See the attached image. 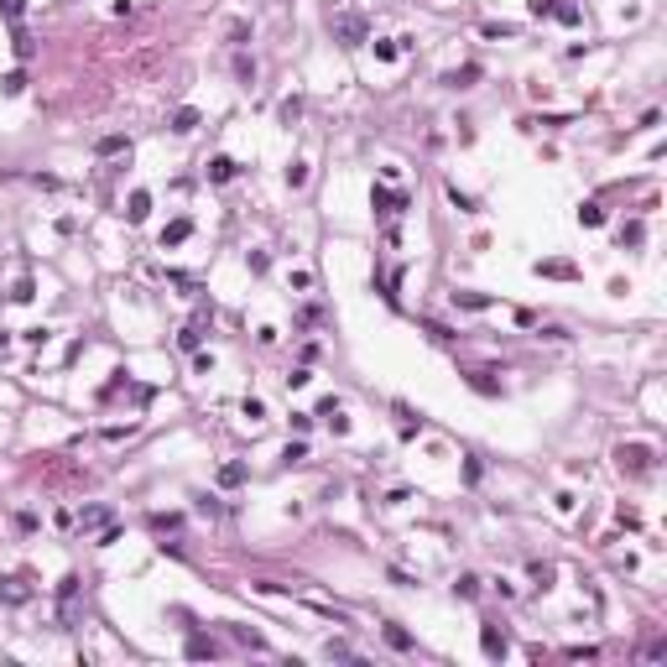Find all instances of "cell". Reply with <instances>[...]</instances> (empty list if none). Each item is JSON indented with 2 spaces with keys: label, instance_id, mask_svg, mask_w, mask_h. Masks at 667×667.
I'll return each instance as SVG.
<instances>
[{
  "label": "cell",
  "instance_id": "obj_42",
  "mask_svg": "<svg viewBox=\"0 0 667 667\" xmlns=\"http://www.w3.org/2000/svg\"><path fill=\"white\" fill-rule=\"evenodd\" d=\"M246 417L261 422V417H266V401H261V397H246Z\"/></svg>",
  "mask_w": 667,
  "mask_h": 667
},
{
  "label": "cell",
  "instance_id": "obj_40",
  "mask_svg": "<svg viewBox=\"0 0 667 667\" xmlns=\"http://www.w3.org/2000/svg\"><path fill=\"white\" fill-rule=\"evenodd\" d=\"M281 459H287V464H297V459H308V444H303V438H297V444H287V448H281Z\"/></svg>",
  "mask_w": 667,
  "mask_h": 667
},
{
  "label": "cell",
  "instance_id": "obj_12",
  "mask_svg": "<svg viewBox=\"0 0 667 667\" xmlns=\"http://www.w3.org/2000/svg\"><path fill=\"white\" fill-rule=\"evenodd\" d=\"M475 79H480V63H464V68H454V73H448V89H469V83H475Z\"/></svg>",
  "mask_w": 667,
  "mask_h": 667
},
{
  "label": "cell",
  "instance_id": "obj_3",
  "mask_svg": "<svg viewBox=\"0 0 667 667\" xmlns=\"http://www.w3.org/2000/svg\"><path fill=\"white\" fill-rule=\"evenodd\" d=\"M328 32L339 37L344 47H360L365 42V16H350V11H344V16H328Z\"/></svg>",
  "mask_w": 667,
  "mask_h": 667
},
{
  "label": "cell",
  "instance_id": "obj_29",
  "mask_svg": "<svg viewBox=\"0 0 667 667\" xmlns=\"http://www.w3.org/2000/svg\"><path fill=\"white\" fill-rule=\"evenodd\" d=\"M297 115H303V99H297V94H287V99H281V126H292Z\"/></svg>",
  "mask_w": 667,
  "mask_h": 667
},
{
  "label": "cell",
  "instance_id": "obj_17",
  "mask_svg": "<svg viewBox=\"0 0 667 667\" xmlns=\"http://www.w3.org/2000/svg\"><path fill=\"white\" fill-rule=\"evenodd\" d=\"M11 52H16V58H21V63H32V52H37V42H32V37L21 32V26H16V32H11Z\"/></svg>",
  "mask_w": 667,
  "mask_h": 667
},
{
  "label": "cell",
  "instance_id": "obj_39",
  "mask_svg": "<svg viewBox=\"0 0 667 667\" xmlns=\"http://www.w3.org/2000/svg\"><path fill=\"white\" fill-rule=\"evenodd\" d=\"M230 631H235V641H246V646H256V652H261V646H266V641H261V636H256V631H246V626H230Z\"/></svg>",
  "mask_w": 667,
  "mask_h": 667
},
{
  "label": "cell",
  "instance_id": "obj_6",
  "mask_svg": "<svg viewBox=\"0 0 667 667\" xmlns=\"http://www.w3.org/2000/svg\"><path fill=\"white\" fill-rule=\"evenodd\" d=\"M532 271H537V277H558V281H574V277H579L574 261H537Z\"/></svg>",
  "mask_w": 667,
  "mask_h": 667
},
{
  "label": "cell",
  "instance_id": "obj_28",
  "mask_svg": "<svg viewBox=\"0 0 667 667\" xmlns=\"http://www.w3.org/2000/svg\"><path fill=\"white\" fill-rule=\"evenodd\" d=\"M183 527V516H172V511H157L152 516V532H177Z\"/></svg>",
  "mask_w": 667,
  "mask_h": 667
},
{
  "label": "cell",
  "instance_id": "obj_35",
  "mask_svg": "<svg viewBox=\"0 0 667 667\" xmlns=\"http://www.w3.org/2000/svg\"><path fill=\"white\" fill-rule=\"evenodd\" d=\"M230 42L246 47V42H250V21H230Z\"/></svg>",
  "mask_w": 667,
  "mask_h": 667
},
{
  "label": "cell",
  "instance_id": "obj_44",
  "mask_svg": "<svg viewBox=\"0 0 667 667\" xmlns=\"http://www.w3.org/2000/svg\"><path fill=\"white\" fill-rule=\"evenodd\" d=\"M532 579H537V584L548 589V584H552V563H532Z\"/></svg>",
  "mask_w": 667,
  "mask_h": 667
},
{
  "label": "cell",
  "instance_id": "obj_22",
  "mask_svg": "<svg viewBox=\"0 0 667 667\" xmlns=\"http://www.w3.org/2000/svg\"><path fill=\"white\" fill-rule=\"evenodd\" d=\"M235 79H240V83H256V58L235 52Z\"/></svg>",
  "mask_w": 667,
  "mask_h": 667
},
{
  "label": "cell",
  "instance_id": "obj_11",
  "mask_svg": "<svg viewBox=\"0 0 667 667\" xmlns=\"http://www.w3.org/2000/svg\"><path fill=\"white\" fill-rule=\"evenodd\" d=\"M177 350H183V355H199V350H203V328H199V323H188L183 334H177Z\"/></svg>",
  "mask_w": 667,
  "mask_h": 667
},
{
  "label": "cell",
  "instance_id": "obj_34",
  "mask_svg": "<svg viewBox=\"0 0 667 667\" xmlns=\"http://www.w3.org/2000/svg\"><path fill=\"white\" fill-rule=\"evenodd\" d=\"M563 657H568V662H595V657H599V646H568Z\"/></svg>",
  "mask_w": 667,
  "mask_h": 667
},
{
  "label": "cell",
  "instance_id": "obj_9",
  "mask_svg": "<svg viewBox=\"0 0 667 667\" xmlns=\"http://www.w3.org/2000/svg\"><path fill=\"white\" fill-rule=\"evenodd\" d=\"M203 172H209V183H230V177L240 172V167H235L230 157H209V167H203Z\"/></svg>",
  "mask_w": 667,
  "mask_h": 667
},
{
  "label": "cell",
  "instance_id": "obj_24",
  "mask_svg": "<svg viewBox=\"0 0 667 667\" xmlns=\"http://www.w3.org/2000/svg\"><path fill=\"white\" fill-rule=\"evenodd\" d=\"M448 203H454L459 214H475V209H480V203L469 199V193H459V183H448Z\"/></svg>",
  "mask_w": 667,
  "mask_h": 667
},
{
  "label": "cell",
  "instance_id": "obj_38",
  "mask_svg": "<svg viewBox=\"0 0 667 667\" xmlns=\"http://www.w3.org/2000/svg\"><path fill=\"white\" fill-rule=\"evenodd\" d=\"M308 381H313V370H308V365H297V370H292V375H287V386H292V391H303V386H308Z\"/></svg>",
  "mask_w": 667,
  "mask_h": 667
},
{
  "label": "cell",
  "instance_id": "obj_23",
  "mask_svg": "<svg viewBox=\"0 0 667 667\" xmlns=\"http://www.w3.org/2000/svg\"><path fill=\"white\" fill-rule=\"evenodd\" d=\"M552 16H558L563 26H579V21H584V11H579V6H568V0H558V6H552Z\"/></svg>",
  "mask_w": 667,
  "mask_h": 667
},
{
  "label": "cell",
  "instance_id": "obj_14",
  "mask_svg": "<svg viewBox=\"0 0 667 667\" xmlns=\"http://www.w3.org/2000/svg\"><path fill=\"white\" fill-rule=\"evenodd\" d=\"M381 636H386V646H391V652H412V646H417V641H412V631H401V626H386Z\"/></svg>",
  "mask_w": 667,
  "mask_h": 667
},
{
  "label": "cell",
  "instance_id": "obj_15",
  "mask_svg": "<svg viewBox=\"0 0 667 667\" xmlns=\"http://www.w3.org/2000/svg\"><path fill=\"white\" fill-rule=\"evenodd\" d=\"M469 386L480 397H501V381H490V370H469Z\"/></svg>",
  "mask_w": 667,
  "mask_h": 667
},
{
  "label": "cell",
  "instance_id": "obj_37",
  "mask_svg": "<svg viewBox=\"0 0 667 667\" xmlns=\"http://www.w3.org/2000/svg\"><path fill=\"white\" fill-rule=\"evenodd\" d=\"M32 292H37V287H32V281L21 277V281H16V287H11V303H32Z\"/></svg>",
  "mask_w": 667,
  "mask_h": 667
},
{
  "label": "cell",
  "instance_id": "obj_4",
  "mask_svg": "<svg viewBox=\"0 0 667 667\" xmlns=\"http://www.w3.org/2000/svg\"><path fill=\"white\" fill-rule=\"evenodd\" d=\"M58 621H63V626L79 621V579H73V574L58 584Z\"/></svg>",
  "mask_w": 667,
  "mask_h": 667
},
{
  "label": "cell",
  "instance_id": "obj_13",
  "mask_svg": "<svg viewBox=\"0 0 667 667\" xmlns=\"http://www.w3.org/2000/svg\"><path fill=\"white\" fill-rule=\"evenodd\" d=\"M167 126H172V130H177V136H188V130L199 126V110H193V105H183V110H172V120H167Z\"/></svg>",
  "mask_w": 667,
  "mask_h": 667
},
{
  "label": "cell",
  "instance_id": "obj_16",
  "mask_svg": "<svg viewBox=\"0 0 667 667\" xmlns=\"http://www.w3.org/2000/svg\"><path fill=\"white\" fill-rule=\"evenodd\" d=\"M183 652H188V657H219V641H209V636H188Z\"/></svg>",
  "mask_w": 667,
  "mask_h": 667
},
{
  "label": "cell",
  "instance_id": "obj_1",
  "mask_svg": "<svg viewBox=\"0 0 667 667\" xmlns=\"http://www.w3.org/2000/svg\"><path fill=\"white\" fill-rule=\"evenodd\" d=\"M370 209L386 219V240H397V219L412 209V199H407V193H391L386 183H375V188H370Z\"/></svg>",
  "mask_w": 667,
  "mask_h": 667
},
{
  "label": "cell",
  "instance_id": "obj_7",
  "mask_svg": "<svg viewBox=\"0 0 667 667\" xmlns=\"http://www.w3.org/2000/svg\"><path fill=\"white\" fill-rule=\"evenodd\" d=\"M146 214H152V193H146V188H136V193H130V203H126V219L141 224Z\"/></svg>",
  "mask_w": 667,
  "mask_h": 667
},
{
  "label": "cell",
  "instance_id": "obj_33",
  "mask_svg": "<svg viewBox=\"0 0 667 667\" xmlns=\"http://www.w3.org/2000/svg\"><path fill=\"white\" fill-rule=\"evenodd\" d=\"M422 328H428V334H433V339H438V344H454V339H459L454 328H444V323H433V318H428V323H422Z\"/></svg>",
  "mask_w": 667,
  "mask_h": 667
},
{
  "label": "cell",
  "instance_id": "obj_18",
  "mask_svg": "<svg viewBox=\"0 0 667 667\" xmlns=\"http://www.w3.org/2000/svg\"><path fill=\"white\" fill-rule=\"evenodd\" d=\"M21 89H26V68H11L6 79H0V94H6V99H16Z\"/></svg>",
  "mask_w": 667,
  "mask_h": 667
},
{
  "label": "cell",
  "instance_id": "obj_36",
  "mask_svg": "<svg viewBox=\"0 0 667 667\" xmlns=\"http://www.w3.org/2000/svg\"><path fill=\"white\" fill-rule=\"evenodd\" d=\"M308 183V162H292L287 167V188H303Z\"/></svg>",
  "mask_w": 667,
  "mask_h": 667
},
{
  "label": "cell",
  "instance_id": "obj_26",
  "mask_svg": "<svg viewBox=\"0 0 667 667\" xmlns=\"http://www.w3.org/2000/svg\"><path fill=\"white\" fill-rule=\"evenodd\" d=\"M454 595L459 599H475V595H480V579H475V574H459L454 579Z\"/></svg>",
  "mask_w": 667,
  "mask_h": 667
},
{
  "label": "cell",
  "instance_id": "obj_32",
  "mask_svg": "<svg viewBox=\"0 0 667 667\" xmlns=\"http://www.w3.org/2000/svg\"><path fill=\"white\" fill-rule=\"evenodd\" d=\"M21 11H26V0H0V16H6V21H21Z\"/></svg>",
  "mask_w": 667,
  "mask_h": 667
},
{
  "label": "cell",
  "instance_id": "obj_45",
  "mask_svg": "<svg viewBox=\"0 0 667 667\" xmlns=\"http://www.w3.org/2000/svg\"><path fill=\"white\" fill-rule=\"evenodd\" d=\"M552 6H558V0H527V11L537 16V21H542V16H552Z\"/></svg>",
  "mask_w": 667,
  "mask_h": 667
},
{
  "label": "cell",
  "instance_id": "obj_8",
  "mask_svg": "<svg viewBox=\"0 0 667 667\" xmlns=\"http://www.w3.org/2000/svg\"><path fill=\"white\" fill-rule=\"evenodd\" d=\"M0 599H6V605H26V599H32V589H26L21 579H0Z\"/></svg>",
  "mask_w": 667,
  "mask_h": 667
},
{
  "label": "cell",
  "instance_id": "obj_20",
  "mask_svg": "<svg viewBox=\"0 0 667 667\" xmlns=\"http://www.w3.org/2000/svg\"><path fill=\"white\" fill-rule=\"evenodd\" d=\"M94 152H99V157H115V152H130V141L126 136H99V141H94Z\"/></svg>",
  "mask_w": 667,
  "mask_h": 667
},
{
  "label": "cell",
  "instance_id": "obj_27",
  "mask_svg": "<svg viewBox=\"0 0 667 667\" xmlns=\"http://www.w3.org/2000/svg\"><path fill=\"white\" fill-rule=\"evenodd\" d=\"M105 521H110L105 506H89V511H79V527H105Z\"/></svg>",
  "mask_w": 667,
  "mask_h": 667
},
{
  "label": "cell",
  "instance_id": "obj_2",
  "mask_svg": "<svg viewBox=\"0 0 667 667\" xmlns=\"http://www.w3.org/2000/svg\"><path fill=\"white\" fill-rule=\"evenodd\" d=\"M652 448L646 444H621L615 448V464H621V475H646V469H652Z\"/></svg>",
  "mask_w": 667,
  "mask_h": 667
},
{
  "label": "cell",
  "instance_id": "obj_41",
  "mask_svg": "<svg viewBox=\"0 0 667 667\" xmlns=\"http://www.w3.org/2000/svg\"><path fill=\"white\" fill-rule=\"evenodd\" d=\"M323 657H328V662H334V657H355V646H350V641H328Z\"/></svg>",
  "mask_w": 667,
  "mask_h": 667
},
{
  "label": "cell",
  "instance_id": "obj_43",
  "mask_svg": "<svg viewBox=\"0 0 667 667\" xmlns=\"http://www.w3.org/2000/svg\"><path fill=\"white\" fill-rule=\"evenodd\" d=\"M397 52H401L397 42H375V58H381V63H397Z\"/></svg>",
  "mask_w": 667,
  "mask_h": 667
},
{
  "label": "cell",
  "instance_id": "obj_30",
  "mask_svg": "<svg viewBox=\"0 0 667 667\" xmlns=\"http://www.w3.org/2000/svg\"><path fill=\"white\" fill-rule=\"evenodd\" d=\"M480 32L490 37V42H506V37H516V26H506V21H485Z\"/></svg>",
  "mask_w": 667,
  "mask_h": 667
},
{
  "label": "cell",
  "instance_id": "obj_31",
  "mask_svg": "<svg viewBox=\"0 0 667 667\" xmlns=\"http://www.w3.org/2000/svg\"><path fill=\"white\" fill-rule=\"evenodd\" d=\"M579 224H589V230L605 224V209H599V203H584V209H579Z\"/></svg>",
  "mask_w": 667,
  "mask_h": 667
},
{
  "label": "cell",
  "instance_id": "obj_10",
  "mask_svg": "<svg viewBox=\"0 0 667 667\" xmlns=\"http://www.w3.org/2000/svg\"><path fill=\"white\" fill-rule=\"evenodd\" d=\"M188 235H193V219H172V224L162 230V250H167V246H183Z\"/></svg>",
  "mask_w": 667,
  "mask_h": 667
},
{
  "label": "cell",
  "instance_id": "obj_5",
  "mask_svg": "<svg viewBox=\"0 0 667 667\" xmlns=\"http://www.w3.org/2000/svg\"><path fill=\"white\" fill-rule=\"evenodd\" d=\"M480 646H485V657H506V631L495 621H485L480 626Z\"/></svg>",
  "mask_w": 667,
  "mask_h": 667
},
{
  "label": "cell",
  "instance_id": "obj_25",
  "mask_svg": "<svg viewBox=\"0 0 667 667\" xmlns=\"http://www.w3.org/2000/svg\"><path fill=\"white\" fill-rule=\"evenodd\" d=\"M641 240H646V224H641V219L621 224V246H641Z\"/></svg>",
  "mask_w": 667,
  "mask_h": 667
},
{
  "label": "cell",
  "instance_id": "obj_46",
  "mask_svg": "<svg viewBox=\"0 0 667 667\" xmlns=\"http://www.w3.org/2000/svg\"><path fill=\"white\" fill-rule=\"evenodd\" d=\"M16 532H37V516L32 511H16Z\"/></svg>",
  "mask_w": 667,
  "mask_h": 667
},
{
  "label": "cell",
  "instance_id": "obj_21",
  "mask_svg": "<svg viewBox=\"0 0 667 667\" xmlns=\"http://www.w3.org/2000/svg\"><path fill=\"white\" fill-rule=\"evenodd\" d=\"M219 485H224V490L246 485V464H219Z\"/></svg>",
  "mask_w": 667,
  "mask_h": 667
},
{
  "label": "cell",
  "instance_id": "obj_19",
  "mask_svg": "<svg viewBox=\"0 0 667 667\" xmlns=\"http://www.w3.org/2000/svg\"><path fill=\"white\" fill-rule=\"evenodd\" d=\"M454 303L469 308V313H485V308H490V292H454Z\"/></svg>",
  "mask_w": 667,
  "mask_h": 667
}]
</instances>
